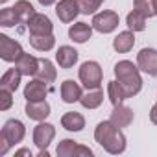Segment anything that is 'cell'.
Instances as JSON below:
<instances>
[{
	"label": "cell",
	"instance_id": "14",
	"mask_svg": "<svg viewBox=\"0 0 157 157\" xmlns=\"http://www.w3.org/2000/svg\"><path fill=\"white\" fill-rule=\"evenodd\" d=\"M26 115H28L32 120L43 122V120L50 115V105H48L46 100H41V102H28V104H26Z\"/></svg>",
	"mask_w": 157,
	"mask_h": 157
},
{
	"label": "cell",
	"instance_id": "1",
	"mask_svg": "<svg viewBox=\"0 0 157 157\" xmlns=\"http://www.w3.org/2000/svg\"><path fill=\"white\" fill-rule=\"evenodd\" d=\"M94 139L105 151L113 155H118L126 150V137L120 131V128H117L111 120H104L96 126Z\"/></svg>",
	"mask_w": 157,
	"mask_h": 157
},
{
	"label": "cell",
	"instance_id": "17",
	"mask_svg": "<svg viewBox=\"0 0 157 157\" xmlns=\"http://www.w3.org/2000/svg\"><path fill=\"white\" fill-rule=\"evenodd\" d=\"M21 78H22V72L15 67V68H10L2 74V78H0V89H8L11 93L17 91L19 83H21Z\"/></svg>",
	"mask_w": 157,
	"mask_h": 157
},
{
	"label": "cell",
	"instance_id": "25",
	"mask_svg": "<svg viewBox=\"0 0 157 157\" xmlns=\"http://www.w3.org/2000/svg\"><path fill=\"white\" fill-rule=\"evenodd\" d=\"M30 44L39 52H48V50L54 48L56 39H54L52 33L50 35H30Z\"/></svg>",
	"mask_w": 157,
	"mask_h": 157
},
{
	"label": "cell",
	"instance_id": "37",
	"mask_svg": "<svg viewBox=\"0 0 157 157\" xmlns=\"http://www.w3.org/2000/svg\"><path fill=\"white\" fill-rule=\"evenodd\" d=\"M0 2H2V4H4V2H6V0H0Z\"/></svg>",
	"mask_w": 157,
	"mask_h": 157
},
{
	"label": "cell",
	"instance_id": "7",
	"mask_svg": "<svg viewBox=\"0 0 157 157\" xmlns=\"http://www.w3.org/2000/svg\"><path fill=\"white\" fill-rule=\"evenodd\" d=\"M137 67L150 76H157V50L142 48L137 54Z\"/></svg>",
	"mask_w": 157,
	"mask_h": 157
},
{
	"label": "cell",
	"instance_id": "36",
	"mask_svg": "<svg viewBox=\"0 0 157 157\" xmlns=\"http://www.w3.org/2000/svg\"><path fill=\"white\" fill-rule=\"evenodd\" d=\"M155 11H157V0H155Z\"/></svg>",
	"mask_w": 157,
	"mask_h": 157
},
{
	"label": "cell",
	"instance_id": "12",
	"mask_svg": "<svg viewBox=\"0 0 157 157\" xmlns=\"http://www.w3.org/2000/svg\"><path fill=\"white\" fill-rule=\"evenodd\" d=\"M48 94V89H46V82L43 80H32L26 87H24V98L28 102H41L44 100Z\"/></svg>",
	"mask_w": 157,
	"mask_h": 157
},
{
	"label": "cell",
	"instance_id": "24",
	"mask_svg": "<svg viewBox=\"0 0 157 157\" xmlns=\"http://www.w3.org/2000/svg\"><path fill=\"white\" fill-rule=\"evenodd\" d=\"M13 10H15V13H17V17H19L21 24H28L30 19L35 15V10H33V6L28 2V0H19V2H15Z\"/></svg>",
	"mask_w": 157,
	"mask_h": 157
},
{
	"label": "cell",
	"instance_id": "28",
	"mask_svg": "<svg viewBox=\"0 0 157 157\" xmlns=\"http://www.w3.org/2000/svg\"><path fill=\"white\" fill-rule=\"evenodd\" d=\"M133 6H135V10H137L139 13H142L146 19L157 15V11H155V0H135Z\"/></svg>",
	"mask_w": 157,
	"mask_h": 157
},
{
	"label": "cell",
	"instance_id": "13",
	"mask_svg": "<svg viewBox=\"0 0 157 157\" xmlns=\"http://www.w3.org/2000/svg\"><path fill=\"white\" fill-rule=\"evenodd\" d=\"M82 87L78 85L74 80H65L61 83V100L65 104H74V102H80L82 98Z\"/></svg>",
	"mask_w": 157,
	"mask_h": 157
},
{
	"label": "cell",
	"instance_id": "31",
	"mask_svg": "<svg viewBox=\"0 0 157 157\" xmlns=\"http://www.w3.org/2000/svg\"><path fill=\"white\" fill-rule=\"evenodd\" d=\"M13 93L8 89H0V111H8L13 104Z\"/></svg>",
	"mask_w": 157,
	"mask_h": 157
},
{
	"label": "cell",
	"instance_id": "8",
	"mask_svg": "<svg viewBox=\"0 0 157 157\" xmlns=\"http://www.w3.org/2000/svg\"><path fill=\"white\" fill-rule=\"evenodd\" d=\"M54 137H56V128L48 122H39L33 128V142L37 144L39 150H46Z\"/></svg>",
	"mask_w": 157,
	"mask_h": 157
},
{
	"label": "cell",
	"instance_id": "16",
	"mask_svg": "<svg viewBox=\"0 0 157 157\" xmlns=\"http://www.w3.org/2000/svg\"><path fill=\"white\" fill-rule=\"evenodd\" d=\"M61 126L67 131H82L85 128V118L82 113H76V111H68L61 117Z\"/></svg>",
	"mask_w": 157,
	"mask_h": 157
},
{
	"label": "cell",
	"instance_id": "3",
	"mask_svg": "<svg viewBox=\"0 0 157 157\" xmlns=\"http://www.w3.org/2000/svg\"><path fill=\"white\" fill-rule=\"evenodd\" d=\"M80 82L85 89H100L102 85V68L96 61H85L80 67Z\"/></svg>",
	"mask_w": 157,
	"mask_h": 157
},
{
	"label": "cell",
	"instance_id": "2",
	"mask_svg": "<svg viewBox=\"0 0 157 157\" xmlns=\"http://www.w3.org/2000/svg\"><path fill=\"white\" fill-rule=\"evenodd\" d=\"M139 67H135L131 61L124 59L118 61L115 65V74H117V82L122 85L126 98H131L135 94H139V91L142 89V80H140V74H139Z\"/></svg>",
	"mask_w": 157,
	"mask_h": 157
},
{
	"label": "cell",
	"instance_id": "26",
	"mask_svg": "<svg viewBox=\"0 0 157 157\" xmlns=\"http://www.w3.org/2000/svg\"><path fill=\"white\" fill-rule=\"evenodd\" d=\"M107 96H109V102H111L115 107H117V105H120V104L126 100V93H124L122 85H120L117 80L107 83Z\"/></svg>",
	"mask_w": 157,
	"mask_h": 157
},
{
	"label": "cell",
	"instance_id": "29",
	"mask_svg": "<svg viewBox=\"0 0 157 157\" xmlns=\"http://www.w3.org/2000/svg\"><path fill=\"white\" fill-rule=\"evenodd\" d=\"M15 24H21L17 13L13 8H4L2 11H0V26H4V28H11Z\"/></svg>",
	"mask_w": 157,
	"mask_h": 157
},
{
	"label": "cell",
	"instance_id": "27",
	"mask_svg": "<svg viewBox=\"0 0 157 157\" xmlns=\"http://www.w3.org/2000/svg\"><path fill=\"white\" fill-rule=\"evenodd\" d=\"M126 24L131 32H142L146 28V17L142 13H139L137 10H133L128 17H126Z\"/></svg>",
	"mask_w": 157,
	"mask_h": 157
},
{
	"label": "cell",
	"instance_id": "9",
	"mask_svg": "<svg viewBox=\"0 0 157 157\" xmlns=\"http://www.w3.org/2000/svg\"><path fill=\"white\" fill-rule=\"evenodd\" d=\"M56 13H57L59 21L72 22L82 11H80V4H78V0H59L57 6H56Z\"/></svg>",
	"mask_w": 157,
	"mask_h": 157
},
{
	"label": "cell",
	"instance_id": "32",
	"mask_svg": "<svg viewBox=\"0 0 157 157\" xmlns=\"http://www.w3.org/2000/svg\"><path fill=\"white\" fill-rule=\"evenodd\" d=\"M10 146H11V144H10V140H8L2 133H0V155H6V153H8V150H10Z\"/></svg>",
	"mask_w": 157,
	"mask_h": 157
},
{
	"label": "cell",
	"instance_id": "11",
	"mask_svg": "<svg viewBox=\"0 0 157 157\" xmlns=\"http://www.w3.org/2000/svg\"><path fill=\"white\" fill-rule=\"evenodd\" d=\"M28 30H30V35H50L54 26H52V21L46 15L35 13L28 22Z\"/></svg>",
	"mask_w": 157,
	"mask_h": 157
},
{
	"label": "cell",
	"instance_id": "6",
	"mask_svg": "<svg viewBox=\"0 0 157 157\" xmlns=\"http://www.w3.org/2000/svg\"><path fill=\"white\" fill-rule=\"evenodd\" d=\"M120 19H118V13L115 11H102V13H96L93 17V28L100 33H111L113 30H117Z\"/></svg>",
	"mask_w": 157,
	"mask_h": 157
},
{
	"label": "cell",
	"instance_id": "19",
	"mask_svg": "<svg viewBox=\"0 0 157 157\" xmlns=\"http://www.w3.org/2000/svg\"><path fill=\"white\" fill-rule=\"evenodd\" d=\"M91 35H93V28L87 22H76L68 30V37L74 43H85V41L91 39Z\"/></svg>",
	"mask_w": 157,
	"mask_h": 157
},
{
	"label": "cell",
	"instance_id": "4",
	"mask_svg": "<svg viewBox=\"0 0 157 157\" xmlns=\"http://www.w3.org/2000/svg\"><path fill=\"white\" fill-rule=\"evenodd\" d=\"M57 155L59 157H93V150L87 146L78 144L72 139H63L57 144Z\"/></svg>",
	"mask_w": 157,
	"mask_h": 157
},
{
	"label": "cell",
	"instance_id": "33",
	"mask_svg": "<svg viewBox=\"0 0 157 157\" xmlns=\"http://www.w3.org/2000/svg\"><path fill=\"white\" fill-rule=\"evenodd\" d=\"M150 120L157 126V102H155V105L151 107V111H150Z\"/></svg>",
	"mask_w": 157,
	"mask_h": 157
},
{
	"label": "cell",
	"instance_id": "10",
	"mask_svg": "<svg viewBox=\"0 0 157 157\" xmlns=\"http://www.w3.org/2000/svg\"><path fill=\"white\" fill-rule=\"evenodd\" d=\"M0 133H2V135L10 140V144L13 146V144L21 142V140L24 139L26 129H24V124H22L21 120L11 118V120H8V122L4 124V128H2V131H0Z\"/></svg>",
	"mask_w": 157,
	"mask_h": 157
},
{
	"label": "cell",
	"instance_id": "15",
	"mask_svg": "<svg viewBox=\"0 0 157 157\" xmlns=\"http://www.w3.org/2000/svg\"><path fill=\"white\" fill-rule=\"evenodd\" d=\"M117 128H128L131 122H133V109L126 107V105H117L111 113V118H109Z\"/></svg>",
	"mask_w": 157,
	"mask_h": 157
},
{
	"label": "cell",
	"instance_id": "5",
	"mask_svg": "<svg viewBox=\"0 0 157 157\" xmlns=\"http://www.w3.org/2000/svg\"><path fill=\"white\" fill-rule=\"evenodd\" d=\"M22 54H24V50H22V46L17 41H13L11 37H8L4 33L0 35V57H2L4 61L17 63Z\"/></svg>",
	"mask_w": 157,
	"mask_h": 157
},
{
	"label": "cell",
	"instance_id": "34",
	"mask_svg": "<svg viewBox=\"0 0 157 157\" xmlns=\"http://www.w3.org/2000/svg\"><path fill=\"white\" fill-rule=\"evenodd\" d=\"M15 155H17V157H19V155H28V157H32V151H30V150H26V148H22V150H19Z\"/></svg>",
	"mask_w": 157,
	"mask_h": 157
},
{
	"label": "cell",
	"instance_id": "18",
	"mask_svg": "<svg viewBox=\"0 0 157 157\" xmlns=\"http://www.w3.org/2000/svg\"><path fill=\"white\" fill-rule=\"evenodd\" d=\"M133 33H135V32H131V30L120 32V33L115 37V41H113V48H115L118 54L129 52V50L133 48V44H135V35H133Z\"/></svg>",
	"mask_w": 157,
	"mask_h": 157
},
{
	"label": "cell",
	"instance_id": "22",
	"mask_svg": "<svg viewBox=\"0 0 157 157\" xmlns=\"http://www.w3.org/2000/svg\"><path fill=\"white\" fill-rule=\"evenodd\" d=\"M15 67L22 72V76H35V72L39 68V59L30 54H22L21 59L15 63Z\"/></svg>",
	"mask_w": 157,
	"mask_h": 157
},
{
	"label": "cell",
	"instance_id": "20",
	"mask_svg": "<svg viewBox=\"0 0 157 157\" xmlns=\"http://www.w3.org/2000/svg\"><path fill=\"white\" fill-rule=\"evenodd\" d=\"M56 59H57V63H59L61 68H70L78 61V52L72 46H67L65 44V46H59V50L56 54Z\"/></svg>",
	"mask_w": 157,
	"mask_h": 157
},
{
	"label": "cell",
	"instance_id": "30",
	"mask_svg": "<svg viewBox=\"0 0 157 157\" xmlns=\"http://www.w3.org/2000/svg\"><path fill=\"white\" fill-rule=\"evenodd\" d=\"M104 2H105V0H78V4H80V11H82L83 15L94 13Z\"/></svg>",
	"mask_w": 157,
	"mask_h": 157
},
{
	"label": "cell",
	"instance_id": "35",
	"mask_svg": "<svg viewBox=\"0 0 157 157\" xmlns=\"http://www.w3.org/2000/svg\"><path fill=\"white\" fill-rule=\"evenodd\" d=\"M37 2H39L41 6H52V4L56 2V0H37Z\"/></svg>",
	"mask_w": 157,
	"mask_h": 157
},
{
	"label": "cell",
	"instance_id": "23",
	"mask_svg": "<svg viewBox=\"0 0 157 157\" xmlns=\"http://www.w3.org/2000/svg\"><path fill=\"white\" fill-rule=\"evenodd\" d=\"M35 78H39V80H43V82H46V83L56 82L57 70L54 68L52 61H48V59H44V57L39 59V68H37V72H35Z\"/></svg>",
	"mask_w": 157,
	"mask_h": 157
},
{
	"label": "cell",
	"instance_id": "21",
	"mask_svg": "<svg viewBox=\"0 0 157 157\" xmlns=\"http://www.w3.org/2000/svg\"><path fill=\"white\" fill-rule=\"evenodd\" d=\"M102 102H104V91L102 89H87V93L82 94V98H80V104L85 109H96L102 105Z\"/></svg>",
	"mask_w": 157,
	"mask_h": 157
}]
</instances>
